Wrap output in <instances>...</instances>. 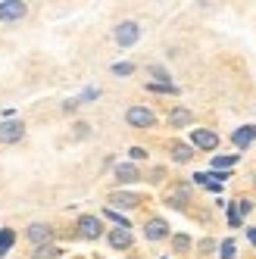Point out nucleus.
I'll return each mask as SVG.
<instances>
[{
    "instance_id": "nucleus-1",
    "label": "nucleus",
    "mask_w": 256,
    "mask_h": 259,
    "mask_svg": "<svg viewBox=\"0 0 256 259\" xmlns=\"http://www.w3.org/2000/svg\"><path fill=\"white\" fill-rule=\"evenodd\" d=\"M125 119H128V125H132V128H153L156 125V116L150 113L147 106H132L125 113Z\"/></svg>"
},
{
    "instance_id": "nucleus-2",
    "label": "nucleus",
    "mask_w": 256,
    "mask_h": 259,
    "mask_svg": "<svg viewBox=\"0 0 256 259\" xmlns=\"http://www.w3.org/2000/svg\"><path fill=\"white\" fill-rule=\"evenodd\" d=\"M25 13H28V7L22 0H4L0 4V22H19Z\"/></svg>"
},
{
    "instance_id": "nucleus-3",
    "label": "nucleus",
    "mask_w": 256,
    "mask_h": 259,
    "mask_svg": "<svg viewBox=\"0 0 256 259\" xmlns=\"http://www.w3.org/2000/svg\"><path fill=\"white\" fill-rule=\"evenodd\" d=\"M138 38H141L138 22H122V25L116 28V44H119V47H132V44H138Z\"/></svg>"
},
{
    "instance_id": "nucleus-4",
    "label": "nucleus",
    "mask_w": 256,
    "mask_h": 259,
    "mask_svg": "<svg viewBox=\"0 0 256 259\" xmlns=\"http://www.w3.org/2000/svg\"><path fill=\"white\" fill-rule=\"evenodd\" d=\"M22 135H25V125L22 122H0V144H16V141H22Z\"/></svg>"
},
{
    "instance_id": "nucleus-5",
    "label": "nucleus",
    "mask_w": 256,
    "mask_h": 259,
    "mask_svg": "<svg viewBox=\"0 0 256 259\" xmlns=\"http://www.w3.org/2000/svg\"><path fill=\"white\" fill-rule=\"evenodd\" d=\"M191 141H194V147H200V150H216L219 147V135L209 132V128H197V132H191Z\"/></svg>"
},
{
    "instance_id": "nucleus-6",
    "label": "nucleus",
    "mask_w": 256,
    "mask_h": 259,
    "mask_svg": "<svg viewBox=\"0 0 256 259\" xmlns=\"http://www.w3.org/2000/svg\"><path fill=\"white\" fill-rule=\"evenodd\" d=\"M100 231H103V225H100V219H97V215H81V219H78V234H81V237L97 240Z\"/></svg>"
},
{
    "instance_id": "nucleus-7",
    "label": "nucleus",
    "mask_w": 256,
    "mask_h": 259,
    "mask_svg": "<svg viewBox=\"0 0 256 259\" xmlns=\"http://www.w3.org/2000/svg\"><path fill=\"white\" fill-rule=\"evenodd\" d=\"M194 181H200V184H203V188H209V191H222V184L228 181V172H212V175L197 172V175H194Z\"/></svg>"
},
{
    "instance_id": "nucleus-8",
    "label": "nucleus",
    "mask_w": 256,
    "mask_h": 259,
    "mask_svg": "<svg viewBox=\"0 0 256 259\" xmlns=\"http://www.w3.org/2000/svg\"><path fill=\"white\" fill-rule=\"evenodd\" d=\"M109 203H113V206H122V209H135L138 203H141V197H138V194H132V191H113Z\"/></svg>"
},
{
    "instance_id": "nucleus-9",
    "label": "nucleus",
    "mask_w": 256,
    "mask_h": 259,
    "mask_svg": "<svg viewBox=\"0 0 256 259\" xmlns=\"http://www.w3.org/2000/svg\"><path fill=\"white\" fill-rule=\"evenodd\" d=\"M231 141H234V147H237V150H244V147H250V144L256 141V125H244V128H237V132L231 135Z\"/></svg>"
},
{
    "instance_id": "nucleus-10",
    "label": "nucleus",
    "mask_w": 256,
    "mask_h": 259,
    "mask_svg": "<svg viewBox=\"0 0 256 259\" xmlns=\"http://www.w3.org/2000/svg\"><path fill=\"white\" fill-rule=\"evenodd\" d=\"M50 237H53L50 225H31V228H28V240H31L34 247H47Z\"/></svg>"
},
{
    "instance_id": "nucleus-11",
    "label": "nucleus",
    "mask_w": 256,
    "mask_h": 259,
    "mask_svg": "<svg viewBox=\"0 0 256 259\" xmlns=\"http://www.w3.org/2000/svg\"><path fill=\"white\" fill-rule=\"evenodd\" d=\"M144 234H147V240H162L169 234V225L162 219H150L147 225H144Z\"/></svg>"
},
{
    "instance_id": "nucleus-12",
    "label": "nucleus",
    "mask_w": 256,
    "mask_h": 259,
    "mask_svg": "<svg viewBox=\"0 0 256 259\" xmlns=\"http://www.w3.org/2000/svg\"><path fill=\"white\" fill-rule=\"evenodd\" d=\"M109 247H116V250H128V247H132V231H128V228H116V231H109Z\"/></svg>"
},
{
    "instance_id": "nucleus-13",
    "label": "nucleus",
    "mask_w": 256,
    "mask_h": 259,
    "mask_svg": "<svg viewBox=\"0 0 256 259\" xmlns=\"http://www.w3.org/2000/svg\"><path fill=\"white\" fill-rule=\"evenodd\" d=\"M169 153H172V159H175V162H188V159L194 156V147L181 144V141H172V144H169Z\"/></svg>"
},
{
    "instance_id": "nucleus-14",
    "label": "nucleus",
    "mask_w": 256,
    "mask_h": 259,
    "mask_svg": "<svg viewBox=\"0 0 256 259\" xmlns=\"http://www.w3.org/2000/svg\"><path fill=\"white\" fill-rule=\"evenodd\" d=\"M191 122V109H185V106H175L172 113H169V125L172 128H181V125H188Z\"/></svg>"
},
{
    "instance_id": "nucleus-15",
    "label": "nucleus",
    "mask_w": 256,
    "mask_h": 259,
    "mask_svg": "<svg viewBox=\"0 0 256 259\" xmlns=\"http://www.w3.org/2000/svg\"><path fill=\"white\" fill-rule=\"evenodd\" d=\"M116 178L119 181H138V169H135L132 162H119L116 165Z\"/></svg>"
},
{
    "instance_id": "nucleus-16",
    "label": "nucleus",
    "mask_w": 256,
    "mask_h": 259,
    "mask_svg": "<svg viewBox=\"0 0 256 259\" xmlns=\"http://www.w3.org/2000/svg\"><path fill=\"white\" fill-rule=\"evenodd\" d=\"M13 240H16V234H13L10 228H4V231H0V256H7V250L13 247Z\"/></svg>"
},
{
    "instance_id": "nucleus-17",
    "label": "nucleus",
    "mask_w": 256,
    "mask_h": 259,
    "mask_svg": "<svg viewBox=\"0 0 256 259\" xmlns=\"http://www.w3.org/2000/svg\"><path fill=\"white\" fill-rule=\"evenodd\" d=\"M169 203H172V206H188V188H178L175 194H169Z\"/></svg>"
},
{
    "instance_id": "nucleus-18",
    "label": "nucleus",
    "mask_w": 256,
    "mask_h": 259,
    "mask_svg": "<svg viewBox=\"0 0 256 259\" xmlns=\"http://www.w3.org/2000/svg\"><path fill=\"white\" fill-rule=\"evenodd\" d=\"M57 256H60V250L47 244V247H38V250H34V256H31V259H57Z\"/></svg>"
},
{
    "instance_id": "nucleus-19",
    "label": "nucleus",
    "mask_w": 256,
    "mask_h": 259,
    "mask_svg": "<svg viewBox=\"0 0 256 259\" xmlns=\"http://www.w3.org/2000/svg\"><path fill=\"white\" fill-rule=\"evenodd\" d=\"M237 162V156H212V169H231V165Z\"/></svg>"
},
{
    "instance_id": "nucleus-20",
    "label": "nucleus",
    "mask_w": 256,
    "mask_h": 259,
    "mask_svg": "<svg viewBox=\"0 0 256 259\" xmlns=\"http://www.w3.org/2000/svg\"><path fill=\"white\" fill-rule=\"evenodd\" d=\"M106 219H113V222H116V225H119V228H128V219H125V215H119V212H116L113 206H109V209H106Z\"/></svg>"
},
{
    "instance_id": "nucleus-21",
    "label": "nucleus",
    "mask_w": 256,
    "mask_h": 259,
    "mask_svg": "<svg viewBox=\"0 0 256 259\" xmlns=\"http://www.w3.org/2000/svg\"><path fill=\"white\" fill-rule=\"evenodd\" d=\"M147 88H150V91H166V94H178V88H175V84H159V81H150Z\"/></svg>"
},
{
    "instance_id": "nucleus-22",
    "label": "nucleus",
    "mask_w": 256,
    "mask_h": 259,
    "mask_svg": "<svg viewBox=\"0 0 256 259\" xmlns=\"http://www.w3.org/2000/svg\"><path fill=\"white\" fill-rule=\"evenodd\" d=\"M113 72H116V75H132L135 66H132V63H116V66H113Z\"/></svg>"
},
{
    "instance_id": "nucleus-23",
    "label": "nucleus",
    "mask_w": 256,
    "mask_h": 259,
    "mask_svg": "<svg viewBox=\"0 0 256 259\" xmlns=\"http://www.w3.org/2000/svg\"><path fill=\"white\" fill-rule=\"evenodd\" d=\"M191 247V237L188 234H175V250H188Z\"/></svg>"
},
{
    "instance_id": "nucleus-24",
    "label": "nucleus",
    "mask_w": 256,
    "mask_h": 259,
    "mask_svg": "<svg viewBox=\"0 0 256 259\" xmlns=\"http://www.w3.org/2000/svg\"><path fill=\"white\" fill-rule=\"evenodd\" d=\"M222 259H234V240H222Z\"/></svg>"
},
{
    "instance_id": "nucleus-25",
    "label": "nucleus",
    "mask_w": 256,
    "mask_h": 259,
    "mask_svg": "<svg viewBox=\"0 0 256 259\" xmlns=\"http://www.w3.org/2000/svg\"><path fill=\"white\" fill-rule=\"evenodd\" d=\"M250 209H253V203H250V200H241V203H237V209H234V212H237V215L244 219V215H247Z\"/></svg>"
},
{
    "instance_id": "nucleus-26",
    "label": "nucleus",
    "mask_w": 256,
    "mask_h": 259,
    "mask_svg": "<svg viewBox=\"0 0 256 259\" xmlns=\"http://www.w3.org/2000/svg\"><path fill=\"white\" fill-rule=\"evenodd\" d=\"M228 222H231V225H234V228H237V225H241V215H237V212H234V209H231V212H228Z\"/></svg>"
},
{
    "instance_id": "nucleus-27",
    "label": "nucleus",
    "mask_w": 256,
    "mask_h": 259,
    "mask_svg": "<svg viewBox=\"0 0 256 259\" xmlns=\"http://www.w3.org/2000/svg\"><path fill=\"white\" fill-rule=\"evenodd\" d=\"M132 156H135V159H144V156H147V153H144L141 147H132Z\"/></svg>"
},
{
    "instance_id": "nucleus-28",
    "label": "nucleus",
    "mask_w": 256,
    "mask_h": 259,
    "mask_svg": "<svg viewBox=\"0 0 256 259\" xmlns=\"http://www.w3.org/2000/svg\"><path fill=\"white\" fill-rule=\"evenodd\" d=\"M247 237H250V244L256 247V228H247Z\"/></svg>"
}]
</instances>
